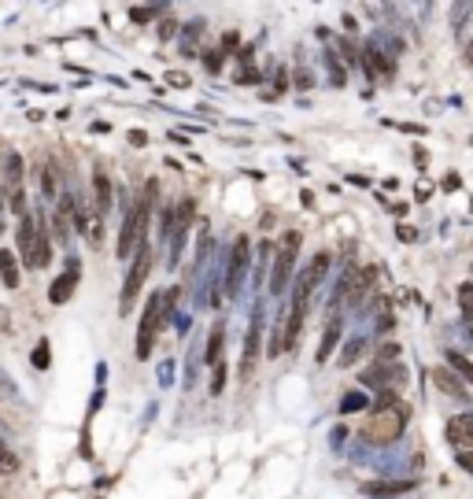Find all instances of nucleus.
<instances>
[{"mask_svg": "<svg viewBox=\"0 0 473 499\" xmlns=\"http://www.w3.org/2000/svg\"><path fill=\"white\" fill-rule=\"evenodd\" d=\"M93 192H97V207L108 215L111 211V178L108 174H97L93 178Z\"/></svg>", "mask_w": 473, "mask_h": 499, "instance_id": "18", "label": "nucleus"}, {"mask_svg": "<svg viewBox=\"0 0 473 499\" xmlns=\"http://www.w3.org/2000/svg\"><path fill=\"white\" fill-rule=\"evenodd\" d=\"M4 196L8 189H4V163H0V230H4Z\"/></svg>", "mask_w": 473, "mask_h": 499, "instance_id": "33", "label": "nucleus"}, {"mask_svg": "<svg viewBox=\"0 0 473 499\" xmlns=\"http://www.w3.org/2000/svg\"><path fill=\"white\" fill-rule=\"evenodd\" d=\"M52 222H56V237L63 241V237L71 233V226L78 222V204L71 200V196H59V204H56V218H52Z\"/></svg>", "mask_w": 473, "mask_h": 499, "instance_id": "11", "label": "nucleus"}, {"mask_svg": "<svg viewBox=\"0 0 473 499\" xmlns=\"http://www.w3.org/2000/svg\"><path fill=\"white\" fill-rule=\"evenodd\" d=\"M407 429V407L403 403H381L377 411L366 418L362 437L370 444H392Z\"/></svg>", "mask_w": 473, "mask_h": 499, "instance_id": "3", "label": "nucleus"}, {"mask_svg": "<svg viewBox=\"0 0 473 499\" xmlns=\"http://www.w3.org/2000/svg\"><path fill=\"white\" fill-rule=\"evenodd\" d=\"M448 366H451V370L473 388V363H470L466 356H458V351H448Z\"/></svg>", "mask_w": 473, "mask_h": 499, "instance_id": "20", "label": "nucleus"}, {"mask_svg": "<svg viewBox=\"0 0 473 499\" xmlns=\"http://www.w3.org/2000/svg\"><path fill=\"white\" fill-rule=\"evenodd\" d=\"M0 281L8 288H19V267H15V255L8 248H0Z\"/></svg>", "mask_w": 473, "mask_h": 499, "instance_id": "16", "label": "nucleus"}, {"mask_svg": "<svg viewBox=\"0 0 473 499\" xmlns=\"http://www.w3.org/2000/svg\"><path fill=\"white\" fill-rule=\"evenodd\" d=\"M236 82H241V85H255V82H259V71H252V67H244L241 74H236Z\"/></svg>", "mask_w": 473, "mask_h": 499, "instance_id": "32", "label": "nucleus"}, {"mask_svg": "<svg viewBox=\"0 0 473 499\" xmlns=\"http://www.w3.org/2000/svg\"><path fill=\"white\" fill-rule=\"evenodd\" d=\"M248 252H252V244H248V237H236L233 252H230V270H226V293L236 296L244 285V274H248Z\"/></svg>", "mask_w": 473, "mask_h": 499, "instance_id": "6", "label": "nucleus"}, {"mask_svg": "<svg viewBox=\"0 0 473 499\" xmlns=\"http://www.w3.org/2000/svg\"><path fill=\"white\" fill-rule=\"evenodd\" d=\"M41 185H45V196H48V200H56V196H59V185H56V170H52V163L45 167V178H41Z\"/></svg>", "mask_w": 473, "mask_h": 499, "instance_id": "25", "label": "nucleus"}, {"mask_svg": "<svg viewBox=\"0 0 473 499\" xmlns=\"http://www.w3.org/2000/svg\"><path fill=\"white\" fill-rule=\"evenodd\" d=\"M362 63H366V71H377V74H392V63H388L385 56H381V52H374V48L366 52V59H362Z\"/></svg>", "mask_w": 473, "mask_h": 499, "instance_id": "21", "label": "nucleus"}, {"mask_svg": "<svg viewBox=\"0 0 473 499\" xmlns=\"http://www.w3.org/2000/svg\"><path fill=\"white\" fill-rule=\"evenodd\" d=\"M0 466H4V470H19V458L11 455V451L4 448V444H0Z\"/></svg>", "mask_w": 473, "mask_h": 499, "instance_id": "30", "label": "nucleus"}, {"mask_svg": "<svg viewBox=\"0 0 473 499\" xmlns=\"http://www.w3.org/2000/svg\"><path fill=\"white\" fill-rule=\"evenodd\" d=\"M155 192H160V185H155V181H148V189L141 192V200H137L134 207H126V222H122V233H118V244H115V255H118V259H129V255H134L137 248L144 244V237H148Z\"/></svg>", "mask_w": 473, "mask_h": 499, "instance_id": "2", "label": "nucleus"}, {"mask_svg": "<svg viewBox=\"0 0 473 499\" xmlns=\"http://www.w3.org/2000/svg\"><path fill=\"white\" fill-rule=\"evenodd\" d=\"M155 15V8H134V11H129V19H134V22H148Z\"/></svg>", "mask_w": 473, "mask_h": 499, "instance_id": "31", "label": "nucleus"}, {"mask_svg": "<svg viewBox=\"0 0 473 499\" xmlns=\"http://www.w3.org/2000/svg\"><path fill=\"white\" fill-rule=\"evenodd\" d=\"M167 82H170V85H181V89H185V85H189V74H178V71H170V74H167Z\"/></svg>", "mask_w": 473, "mask_h": 499, "instance_id": "36", "label": "nucleus"}, {"mask_svg": "<svg viewBox=\"0 0 473 499\" xmlns=\"http://www.w3.org/2000/svg\"><path fill=\"white\" fill-rule=\"evenodd\" d=\"M466 59H470V63H473V41H470V45H466Z\"/></svg>", "mask_w": 473, "mask_h": 499, "instance_id": "39", "label": "nucleus"}, {"mask_svg": "<svg viewBox=\"0 0 473 499\" xmlns=\"http://www.w3.org/2000/svg\"><path fill=\"white\" fill-rule=\"evenodd\" d=\"M148 270H152V248L148 241H144L137 252H134V262H129V274H126V281H122V300H118V314H129L137 304V296H141V288L144 281H148Z\"/></svg>", "mask_w": 473, "mask_h": 499, "instance_id": "4", "label": "nucleus"}, {"mask_svg": "<svg viewBox=\"0 0 473 499\" xmlns=\"http://www.w3.org/2000/svg\"><path fill=\"white\" fill-rule=\"evenodd\" d=\"M458 307H463L466 322L473 325V285H458Z\"/></svg>", "mask_w": 473, "mask_h": 499, "instance_id": "24", "label": "nucleus"}, {"mask_svg": "<svg viewBox=\"0 0 473 499\" xmlns=\"http://www.w3.org/2000/svg\"><path fill=\"white\" fill-rule=\"evenodd\" d=\"M222 344H226V330H222V325H215L211 330V340H207V366H215L218 359H222Z\"/></svg>", "mask_w": 473, "mask_h": 499, "instance_id": "19", "label": "nucleus"}, {"mask_svg": "<svg viewBox=\"0 0 473 499\" xmlns=\"http://www.w3.org/2000/svg\"><path fill=\"white\" fill-rule=\"evenodd\" d=\"M259 311H255V318H252V330H248V340H244V363H241V377H248L255 370V363H259Z\"/></svg>", "mask_w": 473, "mask_h": 499, "instance_id": "12", "label": "nucleus"}, {"mask_svg": "<svg viewBox=\"0 0 473 499\" xmlns=\"http://www.w3.org/2000/svg\"><path fill=\"white\" fill-rule=\"evenodd\" d=\"M299 244H304V237H299L296 230L281 233L278 241V255H274V274H270V293L281 296L288 278H292V267H296V255H299Z\"/></svg>", "mask_w": 473, "mask_h": 499, "instance_id": "5", "label": "nucleus"}, {"mask_svg": "<svg viewBox=\"0 0 473 499\" xmlns=\"http://www.w3.org/2000/svg\"><path fill=\"white\" fill-rule=\"evenodd\" d=\"M200 30H204V22H200V19L189 22V26H185V41H181V48L192 52V48H196V37H200Z\"/></svg>", "mask_w": 473, "mask_h": 499, "instance_id": "26", "label": "nucleus"}, {"mask_svg": "<svg viewBox=\"0 0 473 499\" xmlns=\"http://www.w3.org/2000/svg\"><path fill=\"white\" fill-rule=\"evenodd\" d=\"M204 67H207V74H218L222 71V52H204Z\"/></svg>", "mask_w": 473, "mask_h": 499, "instance_id": "27", "label": "nucleus"}, {"mask_svg": "<svg viewBox=\"0 0 473 499\" xmlns=\"http://www.w3.org/2000/svg\"><path fill=\"white\" fill-rule=\"evenodd\" d=\"M432 381L440 385V392H448V396H463V377L451 374V370H432Z\"/></svg>", "mask_w": 473, "mask_h": 499, "instance_id": "17", "label": "nucleus"}, {"mask_svg": "<svg viewBox=\"0 0 473 499\" xmlns=\"http://www.w3.org/2000/svg\"><path fill=\"white\" fill-rule=\"evenodd\" d=\"M411 489H414V481H366L362 484L366 496H403Z\"/></svg>", "mask_w": 473, "mask_h": 499, "instance_id": "14", "label": "nucleus"}, {"mask_svg": "<svg viewBox=\"0 0 473 499\" xmlns=\"http://www.w3.org/2000/svg\"><path fill=\"white\" fill-rule=\"evenodd\" d=\"M366 403H370V400H366L362 392H348V396L340 400V414H351V411H366Z\"/></svg>", "mask_w": 473, "mask_h": 499, "instance_id": "22", "label": "nucleus"}, {"mask_svg": "<svg viewBox=\"0 0 473 499\" xmlns=\"http://www.w3.org/2000/svg\"><path fill=\"white\" fill-rule=\"evenodd\" d=\"M178 296H181V288H163V293H152L148 296L144 314H141V325H137V359L141 363H148L152 348H155V337H160V330L174 318Z\"/></svg>", "mask_w": 473, "mask_h": 499, "instance_id": "1", "label": "nucleus"}, {"mask_svg": "<svg viewBox=\"0 0 473 499\" xmlns=\"http://www.w3.org/2000/svg\"><path fill=\"white\" fill-rule=\"evenodd\" d=\"M34 366L37 370H48V340H41V344L34 348Z\"/></svg>", "mask_w": 473, "mask_h": 499, "instance_id": "28", "label": "nucleus"}, {"mask_svg": "<svg viewBox=\"0 0 473 499\" xmlns=\"http://www.w3.org/2000/svg\"><path fill=\"white\" fill-rule=\"evenodd\" d=\"M222 388H226V359L211 366V396H222Z\"/></svg>", "mask_w": 473, "mask_h": 499, "instance_id": "23", "label": "nucleus"}, {"mask_svg": "<svg viewBox=\"0 0 473 499\" xmlns=\"http://www.w3.org/2000/svg\"><path fill=\"white\" fill-rule=\"evenodd\" d=\"M4 189L11 192H22V155L19 152H8L4 155Z\"/></svg>", "mask_w": 473, "mask_h": 499, "instance_id": "13", "label": "nucleus"}, {"mask_svg": "<svg viewBox=\"0 0 473 499\" xmlns=\"http://www.w3.org/2000/svg\"><path fill=\"white\" fill-rule=\"evenodd\" d=\"M296 85L307 89V85H311V74H307V71H296Z\"/></svg>", "mask_w": 473, "mask_h": 499, "instance_id": "38", "label": "nucleus"}, {"mask_svg": "<svg viewBox=\"0 0 473 499\" xmlns=\"http://www.w3.org/2000/svg\"><path fill=\"white\" fill-rule=\"evenodd\" d=\"M448 444L455 451H473V414H455L448 422Z\"/></svg>", "mask_w": 473, "mask_h": 499, "instance_id": "9", "label": "nucleus"}, {"mask_svg": "<svg viewBox=\"0 0 473 499\" xmlns=\"http://www.w3.org/2000/svg\"><path fill=\"white\" fill-rule=\"evenodd\" d=\"M359 351H362V340H351V344L344 348V356H340V366H351L355 359H359Z\"/></svg>", "mask_w": 473, "mask_h": 499, "instance_id": "29", "label": "nucleus"}, {"mask_svg": "<svg viewBox=\"0 0 473 499\" xmlns=\"http://www.w3.org/2000/svg\"><path fill=\"white\" fill-rule=\"evenodd\" d=\"M236 45H241V34H233V30H230L226 37H222V52H233Z\"/></svg>", "mask_w": 473, "mask_h": 499, "instance_id": "34", "label": "nucleus"}, {"mask_svg": "<svg viewBox=\"0 0 473 499\" xmlns=\"http://www.w3.org/2000/svg\"><path fill=\"white\" fill-rule=\"evenodd\" d=\"M458 455V466L466 470V474H473V451H455Z\"/></svg>", "mask_w": 473, "mask_h": 499, "instance_id": "35", "label": "nucleus"}, {"mask_svg": "<svg viewBox=\"0 0 473 499\" xmlns=\"http://www.w3.org/2000/svg\"><path fill=\"white\" fill-rule=\"evenodd\" d=\"M78 278H82V270H78V259H71L67 270H63L59 278L52 281V288H48V300H52V304H56V307L67 304V300L74 296V288H78Z\"/></svg>", "mask_w": 473, "mask_h": 499, "instance_id": "7", "label": "nucleus"}, {"mask_svg": "<svg viewBox=\"0 0 473 499\" xmlns=\"http://www.w3.org/2000/svg\"><path fill=\"white\" fill-rule=\"evenodd\" d=\"M148 141V134H144V129H129V144H144Z\"/></svg>", "mask_w": 473, "mask_h": 499, "instance_id": "37", "label": "nucleus"}, {"mask_svg": "<svg viewBox=\"0 0 473 499\" xmlns=\"http://www.w3.org/2000/svg\"><path fill=\"white\" fill-rule=\"evenodd\" d=\"M78 230L85 233V241L89 244H100L104 241V211L93 204V207H85V204H78Z\"/></svg>", "mask_w": 473, "mask_h": 499, "instance_id": "8", "label": "nucleus"}, {"mask_svg": "<svg viewBox=\"0 0 473 499\" xmlns=\"http://www.w3.org/2000/svg\"><path fill=\"white\" fill-rule=\"evenodd\" d=\"M337 340H340V318L333 314V318H330V325H325V333H322V344H318V363H325V359L333 356Z\"/></svg>", "mask_w": 473, "mask_h": 499, "instance_id": "15", "label": "nucleus"}, {"mask_svg": "<svg viewBox=\"0 0 473 499\" xmlns=\"http://www.w3.org/2000/svg\"><path fill=\"white\" fill-rule=\"evenodd\" d=\"M37 233H41V226H37V222H34L30 215H22V218H19V230H15V244H19V255H22L26 267H30V259H34Z\"/></svg>", "mask_w": 473, "mask_h": 499, "instance_id": "10", "label": "nucleus"}]
</instances>
